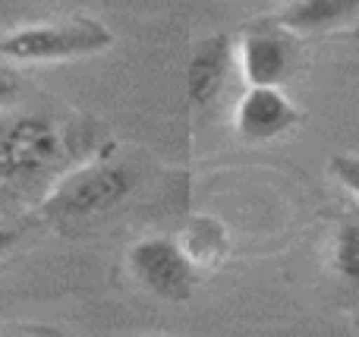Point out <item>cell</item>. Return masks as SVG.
I'll list each match as a JSON object with an SVG mask.
<instances>
[{
  "label": "cell",
  "mask_w": 359,
  "mask_h": 337,
  "mask_svg": "<svg viewBox=\"0 0 359 337\" xmlns=\"http://www.w3.org/2000/svg\"><path fill=\"white\" fill-rule=\"evenodd\" d=\"M114 44L104 22L88 16L57 19V22H29L0 35V60L13 63H63L95 57Z\"/></svg>",
  "instance_id": "cell-1"
},
{
  "label": "cell",
  "mask_w": 359,
  "mask_h": 337,
  "mask_svg": "<svg viewBox=\"0 0 359 337\" xmlns=\"http://www.w3.org/2000/svg\"><path fill=\"white\" fill-rule=\"evenodd\" d=\"M67 132L44 114L0 120V183H29L67 161Z\"/></svg>",
  "instance_id": "cell-2"
},
{
  "label": "cell",
  "mask_w": 359,
  "mask_h": 337,
  "mask_svg": "<svg viewBox=\"0 0 359 337\" xmlns=\"http://www.w3.org/2000/svg\"><path fill=\"white\" fill-rule=\"evenodd\" d=\"M133 170L114 161H95L57 183L44 212L57 221H82L117 208L133 193Z\"/></svg>",
  "instance_id": "cell-3"
},
{
  "label": "cell",
  "mask_w": 359,
  "mask_h": 337,
  "mask_svg": "<svg viewBox=\"0 0 359 337\" xmlns=\"http://www.w3.org/2000/svg\"><path fill=\"white\" fill-rule=\"evenodd\" d=\"M126 265L139 287L168 303H186L198 284L196 262L186 256L183 243L170 237H142L133 243Z\"/></svg>",
  "instance_id": "cell-4"
},
{
  "label": "cell",
  "mask_w": 359,
  "mask_h": 337,
  "mask_svg": "<svg viewBox=\"0 0 359 337\" xmlns=\"http://www.w3.org/2000/svg\"><path fill=\"white\" fill-rule=\"evenodd\" d=\"M240 63L249 88H280L297 67V44L280 25H252L243 35Z\"/></svg>",
  "instance_id": "cell-5"
},
{
  "label": "cell",
  "mask_w": 359,
  "mask_h": 337,
  "mask_svg": "<svg viewBox=\"0 0 359 337\" xmlns=\"http://www.w3.org/2000/svg\"><path fill=\"white\" fill-rule=\"evenodd\" d=\"M299 123V111L280 88H249L236 104V132L246 142H274Z\"/></svg>",
  "instance_id": "cell-6"
},
{
  "label": "cell",
  "mask_w": 359,
  "mask_h": 337,
  "mask_svg": "<svg viewBox=\"0 0 359 337\" xmlns=\"http://www.w3.org/2000/svg\"><path fill=\"white\" fill-rule=\"evenodd\" d=\"M230 57H233V44L227 35H211L192 48L189 69H186V88H189L192 104L205 107L221 92L230 69Z\"/></svg>",
  "instance_id": "cell-7"
},
{
  "label": "cell",
  "mask_w": 359,
  "mask_h": 337,
  "mask_svg": "<svg viewBox=\"0 0 359 337\" xmlns=\"http://www.w3.org/2000/svg\"><path fill=\"white\" fill-rule=\"evenodd\" d=\"M359 16V0H297L278 10L274 25L284 32H325Z\"/></svg>",
  "instance_id": "cell-8"
},
{
  "label": "cell",
  "mask_w": 359,
  "mask_h": 337,
  "mask_svg": "<svg viewBox=\"0 0 359 337\" xmlns=\"http://www.w3.org/2000/svg\"><path fill=\"white\" fill-rule=\"evenodd\" d=\"M331 268L344 284L359 290V221L347 218L337 224L331 240Z\"/></svg>",
  "instance_id": "cell-9"
},
{
  "label": "cell",
  "mask_w": 359,
  "mask_h": 337,
  "mask_svg": "<svg viewBox=\"0 0 359 337\" xmlns=\"http://www.w3.org/2000/svg\"><path fill=\"white\" fill-rule=\"evenodd\" d=\"M328 170L334 174V180L341 183V186L347 189L350 195H356V199H359V158L356 155H337V158H331Z\"/></svg>",
  "instance_id": "cell-10"
},
{
  "label": "cell",
  "mask_w": 359,
  "mask_h": 337,
  "mask_svg": "<svg viewBox=\"0 0 359 337\" xmlns=\"http://www.w3.org/2000/svg\"><path fill=\"white\" fill-rule=\"evenodd\" d=\"M16 243H19V231H16V227L0 224V256H6V252H10Z\"/></svg>",
  "instance_id": "cell-11"
},
{
  "label": "cell",
  "mask_w": 359,
  "mask_h": 337,
  "mask_svg": "<svg viewBox=\"0 0 359 337\" xmlns=\"http://www.w3.org/2000/svg\"><path fill=\"white\" fill-rule=\"evenodd\" d=\"M13 95H16V79H13L6 69H0V107H4Z\"/></svg>",
  "instance_id": "cell-12"
},
{
  "label": "cell",
  "mask_w": 359,
  "mask_h": 337,
  "mask_svg": "<svg viewBox=\"0 0 359 337\" xmlns=\"http://www.w3.org/2000/svg\"><path fill=\"white\" fill-rule=\"evenodd\" d=\"M6 337H54V334H48V331H38V328H32V331H29V328H25V331H10Z\"/></svg>",
  "instance_id": "cell-13"
}]
</instances>
